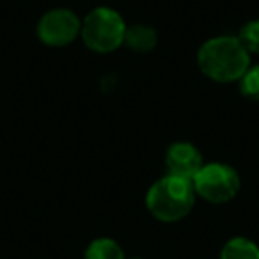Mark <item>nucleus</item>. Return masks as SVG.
Listing matches in <instances>:
<instances>
[{
  "mask_svg": "<svg viewBox=\"0 0 259 259\" xmlns=\"http://www.w3.org/2000/svg\"><path fill=\"white\" fill-rule=\"evenodd\" d=\"M238 39L250 55H259V18L245 22L238 32Z\"/></svg>",
  "mask_w": 259,
  "mask_h": 259,
  "instance_id": "9d476101",
  "label": "nucleus"
},
{
  "mask_svg": "<svg viewBox=\"0 0 259 259\" xmlns=\"http://www.w3.org/2000/svg\"><path fill=\"white\" fill-rule=\"evenodd\" d=\"M132 259H142V257H132Z\"/></svg>",
  "mask_w": 259,
  "mask_h": 259,
  "instance_id": "f8f14e48",
  "label": "nucleus"
},
{
  "mask_svg": "<svg viewBox=\"0 0 259 259\" xmlns=\"http://www.w3.org/2000/svg\"><path fill=\"white\" fill-rule=\"evenodd\" d=\"M204 163L206 162L202 158L201 149L188 141L172 142L165 151V174H172V176L192 181Z\"/></svg>",
  "mask_w": 259,
  "mask_h": 259,
  "instance_id": "423d86ee",
  "label": "nucleus"
},
{
  "mask_svg": "<svg viewBox=\"0 0 259 259\" xmlns=\"http://www.w3.org/2000/svg\"><path fill=\"white\" fill-rule=\"evenodd\" d=\"M158 45V32L155 27L144 23L128 25L124 36V47H128L135 54H149Z\"/></svg>",
  "mask_w": 259,
  "mask_h": 259,
  "instance_id": "0eeeda50",
  "label": "nucleus"
},
{
  "mask_svg": "<svg viewBox=\"0 0 259 259\" xmlns=\"http://www.w3.org/2000/svg\"><path fill=\"white\" fill-rule=\"evenodd\" d=\"M82 20L68 8H54L41 15L36 25V36L45 47L64 48L80 37Z\"/></svg>",
  "mask_w": 259,
  "mask_h": 259,
  "instance_id": "39448f33",
  "label": "nucleus"
},
{
  "mask_svg": "<svg viewBox=\"0 0 259 259\" xmlns=\"http://www.w3.org/2000/svg\"><path fill=\"white\" fill-rule=\"evenodd\" d=\"M83 259H126L122 247L108 236L94 238L83 252Z\"/></svg>",
  "mask_w": 259,
  "mask_h": 259,
  "instance_id": "1a4fd4ad",
  "label": "nucleus"
},
{
  "mask_svg": "<svg viewBox=\"0 0 259 259\" xmlns=\"http://www.w3.org/2000/svg\"><path fill=\"white\" fill-rule=\"evenodd\" d=\"M197 194L194 183L180 176L165 174L146 192V208L155 220L174 224L187 219L194 209Z\"/></svg>",
  "mask_w": 259,
  "mask_h": 259,
  "instance_id": "f03ea898",
  "label": "nucleus"
},
{
  "mask_svg": "<svg viewBox=\"0 0 259 259\" xmlns=\"http://www.w3.org/2000/svg\"><path fill=\"white\" fill-rule=\"evenodd\" d=\"M238 87L247 100L259 101V64H250V68L245 71V75L238 82Z\"/></svg>",
  "mask_w": 259,
  "mask_h": 259,
  "instance_id": "9b49d317",
  "label": "nucleus"
},
{
  "mask_svg": "<svg viewBox=\"0 0 259 259\" xmlns=\"http://www.w3.org/2000/svg\"><path fill=\"white\" fill-rule=\"evenodd\" d=\"M126 29L128 25L117 9L98 6L82 18L80 39L94 54H112L124 45Z\"/></svg>",
  "mask_w": 259,
  "mask_h": 259,
  "instance_id": "7ed1b4c3",
  "label": "nucleus"
},
{
  "mask_svg": "<svg viewBox=\"0 0 259 259\" xmlns=\"http://www.w3.org/2000/svg\"><path fill=\"white\" fill-rule=\"evenodd\" d=\"M197 68L217 83H234L250 68V54L238 36L220 34L206 39L197 50Z\"/></svg>",
  "mask_w": 259,
  "mask_h": 259,
  "instance_id": "f257e3e1",
  "label": "nucleus"
},
{
  "mask_svg": "<svg viewBox=\"0 0 259 259\" xmlns=\"http://www.w3.org/2000/svg\"><path fill=\"white\" fill-rule=\"evenodd\" d=\"M197 197L209 204L231 202L241 188V180L233 165L224 162H209L201 167L192 180Z\"/></svg>",
  "mask_w": 259,
  "mask_h": 259,
  "instance_id": "20e7f679",
  "label": "nucleus"
},
{
  "mask_svg": "<svg viewBox=\"0 0 259 259\" xmlns=\"http://www.w3.org/2000/svg\"><path fill=\"white\" fill-rule=\"evenodd\" d=\"M219 259H259V245L245 236H233L220 248Z\"/></svg>",
  "mask_w": 259,
  "mask_h": 259,
  "instance_id": "6e6552de",
  "label": "nucleus"
}]
</instances>
